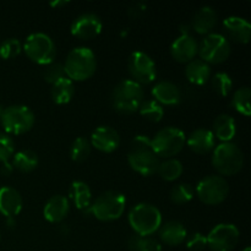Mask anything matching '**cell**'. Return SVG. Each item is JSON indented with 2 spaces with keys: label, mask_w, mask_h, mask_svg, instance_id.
Returning <instances> with one entry per match:
<instances>
[{
  "label": "cell",
  "mask_w": 251,
  "mask_h": 251,
  "mask_svg": "<svg viewBox=\"0 0 251 251\" xmlns=\"http://www.w3.org/2000/svg\"><path fill=\"white\" fill-rule=\"evenodd\" d=\"M145 98L142 86L132 80H124L115 86L112 102L117 112L122 114H132L137 112Z\"/></svg>",
  "instance_id": "cell-5"
},
{
  "label": "cell",
  "mask_w": 251,
  "mask_h": 251,
  "mask_svg": "<svg viewBox=\"0 0 251 251\" xmlns=\"http://www.w3.org/2000/svg\"><path fill=\"white\" fill-rule=\"evenodd\" d=\"M70 198L76 208L81 211H87L92 203V193L85 181L76 180L70 186Z\"/></svg>",
  "instance_id": "cell-26"
},
{
  "label": "cell",
  "mask_w": 251,
  "mask_h": 251,
  "mask_svg": "<svg viewBox=\"0 0 251 251\" xmlns=\"http://www.w3.org/2000/svg\"><path fill=\"white\" fill-rule=\"evenodd\" d=\"M243 251H251V249H250V247H247V248H245V249H244V250H243Z\"/></svg>",
  "instance_id": "cell-43"
},
{
  "label": "cell",
  "mask_w": 251,
  "mask_h": 251,
  "mask_svg": "<svg viewBox=\"0 0 251 251\" xmlns=\"http://www.w3.org/2000/svg\"><path fill=\"white\" fill-rule=\"evenodd\" d=\"M6 225L9 228H14L16 226V221H15V217H7L6 218Z\"/></svg>",
  "instance_id": "cell-41"
},
{
  "label": "cell",
  "mask_w": 251,
  "mask_h": 251,
  "mask_svg": "<svg viewBox=\"0 0 251 251\" xmlns=\"http://www.w3.org/2000/svg\"><path fill=\"white\" fill-rule=\"evenodd\" d=\"M34 114L28 107L22 104H14L1 110L0 123L6 134L22 135L33 127Z\"/></svg>",
  "instance_id": "cell-7"
},
{
  "label": "cell",
  "mask_w": 251,
  "mask_h": 251,
  "mask_svg": "<svg viewBox=\"0 0 251 251\" xmlns=\"http://www.w3.org/2000/svg\"><path fill=\"white\" fill-rule=\"evenodd\" d=\"M186 247L191 251H202L207 248V238L201 233H194L186 237Z\"/></svg>",
  "instance_id": "cell-39"
},
{
  "label": "cell",
  "mask_w": 251,
  "mask_h": 251,
  "mask_svg": "<svg viewBox=\"0 0 251 251\" xmlns=\"http://www.w3.org/2000/svg\"><path fill=\"white\" fill-rule=\"evenodd\" d=\"M91 146L104 153H112L119 147L120 136L117 130L103 125L98 126L91 135Z\"/></svg>",
  "instance_id": "cell-15"
},
{
  "label": "cell",
  "mask_w": 251,
  "mask_h": 251,
  "mask_svg": "<svg viewBox=\"0 0 251 251\" xmlns=\"http://www.w3.org/2000/svg\"><path fill=\"white\" fill-rule=\"evenodd\" d=\"M102 21L95 14H82L74 20L70 31L74 37L82 41H90L102 32Z\"/></svg>",
  "instance_id": "cell-14"
},
{
  "label": "cell",
  "mask_w": 251,
  "mask_h": 251,
  "mask_svg": "<svg viewBox=\"0 0 251 251\" xmlns=\"http://www.w3.org/2000/svg\"><path fill=\"white\" fill-rule=\"evenodd\" d=\"M183 164L180 161L176 158H168L161 162L157 169V173L159 174L162 179L167 181H174L180 178L183 174Z\"/></svg>",
  "instance_id": "cell-29"
},
{
  "label": "cell",
  "mask_w": 251,
  "mask_h": 251,
  "mask_svg": "<svg viewBox=\"0 0 251 251\" xmlns=\"http://www.w3.org/2000/svg\"><path fill=\"white\" fill-rule=\"evenodd\" d=\"M223 27L228 36L238 43L247 44L251 37V25L239 16H229L223 21Z\"/></svg>",
  "instance_id": "cell-21"
},
{
  "label": "cell",
  "mask_w": 251,
  "mask_h": 251,
  "mask_svg": "<svg viewBox=\"0 0 251 251\" xmlns=\"http://www.w3.org/2000/svg\"><path fill=\"white\" fill-rule=\"evenodd\" d=\"M211 131L213 136L217 137L222 142H232L237 134V124L230 115L220 114L213 122Z\"/></svg>",
  "instance_id": "cell-23"
},
{
  "label": "cell",
  "mask_w": 251,
  "mask_h": 251,
  "mask_svg": "<svg viewBox=\"0 0 251 251\" xmlns=\"http://www.w3.org/2000/svg\"><path fill=\"white\" fill-rule=\"evenodd\" d=\"M97 68L96 55L87 47H77L74 48L68 54L64 70L66 77L71 81H86L92 77Z\"/></svg>",
  "instance_id": "cell-2"
},
{
  "label": "cell",
  "mask_w": 251,
  "mask_h": 251,
  "mask_svg": "<svg viewBox=\"0 0 251 251\" xmlns=\"http://www.w3.org/2000/svg\"><path fill=\"white\" fill-rule=\"evenodd\" d=\"M68 4V1H54V2H50V6L53 7H60V6H65V5Z\"/></svg>",
  "instance_id": "cell-42"
},
{
  "label": "cell",
  "mask_w": 251,
  "mask_h": 251,
  "mask_svg": "<svg viewBox=\"0 0 251 251\" xmlns=\"http://www.w3.org/2000/svg\"><path fill=\"white\" fill-rule=\"evenodd\" d=\"M22 49L26 53L27 58L38 65H49L53 63L56 55V48L53 39L42 32L29 34L25 41Z\"/></svg>",
  "instance_id": "cell-9"
},
{
  "label": "cell",
  "mask_w": 251,
  "mask_h": 251,
  "mask_svg": "<svg viewBox=\"0 0 251 251\" xmlns=\"http://www.w3.org/2000/svg\"><path fill=\"white\" fill-rule=\"evenodd\" d=\"M0 240H1V235H0Z\"/></svg>",
  "instance_id": "cell-45"
},
{
  "label": "cell",
  "mask_w": 251,
  "mask_h": 251,
  "mask_svg": "<svg viewBox=\"0 0 251 251\" xmlns=\"http://www.w3.org/2000/svg\"><path fill=\"white\" fill-rule=\"evenodd\" d=\"M199 53L196 39L189 33H181L171 46V54L178 63H190Z\"/></svg>",
  "instance_id": "cell-16"
},
{
  "label": "cell",
  "mask_w": 251,
  "mask_h": 251,
  "mask_svg": "<svg viewBox=\"0 0 251 251\" xmlns=\"http://www.w3.org/2000/svg\"><path fill=\"white\" fill-rule=\"evenodd\" d=\"M125 206H126L125 195L119 191L109 190L100 194L95 202L91 203L86 213H91L102 222H112L122 217L125 211Z\"/></svg>",
  "instance_id": "cell-4"
},
{
  "label": "cell",
  "mask_w": 251,
  "mask_h": 251,
  "mask_svg": "<svg viewBox=\"0 0 251 251\" xmlns=\"http://www.w3.org/2000/svg\"><path fill=\"white\" fill-rule=\"evenodd\" d=\"M230 43L220 33H210L202 39L199 46V55L201 60L210 64L225 63L230 55Z\"/></svg>",
  "instance_id": "cell-11"
},
{
  "label": "cell",
  "mask_w": 251,
  "mask_h": 251,
  "mask_svg": "<svg viewBox=\"0 0 251 251\" xmlns=\"http://www.w3.org/2000/svg\"><path fill=\"white\" fill-rule=\"evenodd\" d=\"M196 195L205 205H220L229 195V185L223 176H207L199 181Z\"/></svg>",
  "instance_id": "cell-10"
},
{
  "label": "cell",
  "mask_w": 251,
  "mask_h": 251,
  "mask_svg": "<svg viewBox=\"0 0 251 251\" xmlns=\"http://www.w3.org/2000/svg\"><path fill=\"white\" fill-rule=\"evenodd\" d=\"M22 50V44L19 39L16 38H9L5 39L1 44H0V56L5 60L7 59H14L17 55H20Z\"/></svg>",
  "instance_id": "cell-36"
},
{
  "label": "cell",
  "mask_w": 251,
  "mask_h": 251,
  "mask_svg": "<svg viewBox=\"0 0 251 251\" xmlns=\"http://www.w3.org/2000/svg\"><path fill=\"white\" fill-rule=\"evenodd\" d=\"M186 136L183 130L174 126L159 130L153 139H151L152 149L158 158L168 159L179 154L185 145Z\"/></svg>",
  "instance_id": "cell-8"
},
{
  "label": "cell",
  "mask_w": 251,
  "mask_h": 251,
  "mask_svg": "<svg viewBox=\"0 0 251 251\" xmlns=\"http://www.w3.org/2000/svg\"><path fill=\"white\" fill-rule=\"evenodd\" d=\"M43 76L46 82H48L49 85H54V83L58 82L59 80L66 77L65 70H64V65L60 63H54L53 61L51 64L47 65Z\"/></svg>",
  "instance_id": "cell-37"
},
{
  "label": "cell",
  "mask_w": 251,
  "mask_h": 251,
  "mask_svg": "<svg viewBox=\"0 0 251 251\" xmlns=\"http://www.w3.org/2000/svg\"><path fill=\"white\" fill-rule=\"evenodd\" d=\"M14 140L5 132H0V162H9V159L14 156Z\"/></svg>",
  "instance_id": "cell-38"
},
{
  "label": "cell",
  "mask_w": 251,
  "mask_h": 251,
  "mask_svg": "<svg viewBox=\"0 0 251 251\" xmlns=\"http://www.w3.org/2000/svg\"><path fill=\"white\" fill-rule=\"evenodd\" d=\"M194 198V189L190 184H179L171 190V200L176 205H185Z\"/></svg>",
  "instance_id": "cell-34"
},
{
  "label": "cell",
  "mask_w": 251,
  "mask_h": 251,
  "mask_svg": "<svg viewBox=\"0 0 251 251\" xmlns=\"http://www.w3.org/2000/svg\"><path fill=\"white\" fill-rule=\"evenodd\" d=\"M212 164L221 176H235L242 171L244 154L234 142H222L213 150Z\"/></svg>",
  "instance_id": "cell-6"
},
{
  "label": "cell",
  "mask_w": 251,
  "mask_h": 251,
  "mask_svg": "<svg viewBox=\"0 0 251 251\" xmlns=\"http://www.w3.org/2000/svg\"><path fill=\"white\" fill-rule=\"evenodd\" d=\"M189 149L196 154H207L215 150V136L208 129H196L186 139Z\"/></svg>",
  "instance_id": "cell-17"
},
{
  "label": "cell",
  "mask_w": 251,
  "mask_h": 251,
  "mask_svg": "<svg viewBox=\"0 0 251 251\" xmlns=\"http://www.w3.org/2000/svg\"><path fill=\"white\" fill-rule=\"evenodd\" d=\"M127 69H129L132 81L139 83L140 86L150 85L157 77L156 64L152 60L151 56L144 51H134L129 56Z\"/></svg>",
  "instance_id": "cell-12"
},
{
  "label": "cell",
  "mask_w": 251,
  "mask_h": 251,
  "mask_svg": "<svg viewBox=\"0 0 251 251\" xmlns=\"http://www.w3.org/2000/svg\"><path fill=\"white\" fill-rule=\"evenodd\" d=\"M130 251H162L161 243L151 237L142 238L140 235H131L127 242Z\"/></svg>",
  "instance_id": "cell-32"
},
{
  "label": "cell",
  "mask_w": 251,
  "mask_h": 251,
  "mask_svg": "<svg viewBox=\"0 0 251 251\" xmlns=\"http://www.w3.org/2000/svg\"><path fill=\"white\" fill-rule=\"evenodd\" d=\"M11 164L22 173H29L38 167V156L31 150H22L12 156Z\"/></svg>",
  "instance_id": "cell-28"
},
{
  "label": "cell",
  "mask_w": 251,
  "mask_h": 251,
  "mask_svg": "<svg viewBox=\"0 0 251 251\" xmlns=\"http://www.w3.org/2000/svg\"><path fill=\"white\" fill-rule=\"evenodd\" d=\"M12 172H14V167H12V164L10 163V162H4V163H1V167H0V173H1L2 176H11Z\"/></svg>",
  "instance_id": "cell-40"
},
{
  "label": "cell",
  "mask_w": 251,
  "mask_h": 251,
  "mask_svg": "<svg viewBox=\"0 0 251 251\" xmlns=\"http://www.w3.org/2000/svg\"><path fill=\"white\" fill-rule=\"evenodd\" d=\"M217 24V14L210 6H203L195 12L193 17V28L199 34H210Z\"/></svg>",
  "instance_id": "cell-24"
},
{
  "label": "cell",
  "mask_w": 251,
  "mask_h": 251,
  "mask_svg": "<svg viewBox=\"0 0 251 251\" xmlns=\"http://www.w3.org/2000/svg\"><path fill=\"white\" fill-rule=\"evenodd\" d=\"M137 112L151 123L161 122L164 115L163 107L154 100H144Z\"/></svg>",
  "instance_id": "cell-30"
},
{
  "label": "cell",
  "mask_w": 251,
  "mask_h": 251,
  "mask_svg": "<svg viewBox=\"0 0 251 251\" xmlns=\"http://www.w3.org/2000/svg\"><path fill=\"white\" fill-rule=\"evenodd\" d=\"M22 196L11 186L0 188V213L5 217H15L22 210Z\"/></svg>",
  "instance_id": "cell-18"
},
{
  "label": "cell",
  "mask_w": 251,
  "mask_h": 251,
  "mask_svg": "<svg viewBox=\"0 0 251 251\" xmlns=\"http://www.w3.org/2000/svg\"><path fill=\"white\" fill-rule=\"evenodd\" d=\"M127 220L135 234L146 238L161 228L162 213L151 203H139L131 208Z\"/></svg>",
  "instance_id": "cell-3"
},
{
  "label": "cell",
  "mask_w": 251,
  "mask_h": 251,
  "mask_svg": "<svg viewBox=\"0 0 251 251\" xmlns=\"http://www.w3.org/2000/svg\"><path fill=\"white\" fill-rule=\"evenodd\" d=\"M251 91L249 87H242L237 90L233 95L232 105L238 113H240L244 117H250L251 105H250Z\"/></svg>",
  "instance_id": "cell-31"
},
{
  "label": "cell",
  "mask_w": 251,
  "mask_h": 251,
  "mask_svg": "<svg viewBox=\"0 0 251 251\" xmlns=\"http://www.w3.org/2000/svg\"><path fill=\"white\" fill-rule=\"evenodd\" d=\"M212 88L217 95L227 97L230 95L233 88V80L228 74L217 73L212 77Z\"/></svg>",
  "instance_id": "cell-35"
},
{
  "label": "cell",
  "mask_w": 251,
  "mask_h": 251,
  "mask_svg": "<svg viewBox=\"0 0 251 251\" xmlns=\"http://www.w3.org/2000/svg\"><path fill=\"white\" fill-rule=\"evenodd\" d=\"M185 76L193 85H205L211 78V66L201 59H194L186 65Z\"/></svg>",
  "instance_id": "cell-25"
},
{
  "label": "cell",
  "mask_w": 251,
  "mask_h": 251,
  "mask_svg": "<svg viewBox=\"0 0 251 251\" xmlns=\"http://www.w3.org/2000/svg\"><path fill=\"white\" fill-rule=\"evenodd\" d=\"M239 229L232 223H221L210 230L207 247L212 251H232L239 242Z\"/></svg>",
  "instance_id": "cell-13"
},
{
  "label": "cell",
  "mask_w": 251,
  "mask_h": 251,
  "mask_svg": "<svg viewBox=\"0 0 251 251\" xmlns=\"http://www.w3.org/2000/svg\"><path fill=\"white\" fill-rule=\"evenodd\" d=\"M127 162L136 173L144 176H150L157 173L161 163L158 156L152 149L151 139L145 135H139L131 141L127 153Z\"/></svg>",
  "instance_id": "cell-1"
},
{
  "label": "cell",
  "mask_w": 251,
  "mask_h": 251,
  "mask_svg": "<svg viewBox=\"0 0 251 251\" xmlns=\"http://www.w3.org/2000/svg\"><path fill=\"white\" fill-rule=\"evenodd\" d=\"M75 93V87H74V82L68 77H64L51 85V100L56 104H68L74 97Z\"/></svg>",
  "instance_id": "cell-27"
},
{
  "label": "cell",
  "mask_w": 251,
  "mask_h": 251,
  "mask_svg": "<svg viewBox=\"0 0 251 251\" xmlns=\"http://www.w3.org/2000/svg\"><path fill=\"white\" fill-rule=\"evenodd\" d=\"M154 100L161 105H178L181 102V92L176 83L171 81H161L153 86L151 91Z\"/></svg>",
  "instance_id": "cell-19"
},
{
  "label": "cell",
  "mask_w": 251,
  "mask_h": 251,
  "mask_svg": "<svg viewBox=\"0 0 251 251\" xmlns=\"http://www.w3.org/2000/svg\"><path fill=\"white\" fill-rule=\"evenodd\" d=\"M91 144L86 137H77L70 147V157L74 162H83L91 153Z\"/></svg>",
  "instance_id": "cell-33"
},
{
  "label": "cell",
  "mask_w": 251,
  "mask_h": 251,
  "mask_svg": "<svg viewBox=\"0 0 251 251\" xmlns=\"http://www.w3.org/2000/svg\"><path fill=\"white\" fill-rule=\"evenodd\" d=\"M1 110H2V109H1V107H0V114H1Z\"/></svg>",
  "instance_id": "cell-44"
},
{
  "label": "cell",
  "mask_w": 251,
  "mask_h": 251,
  "mask_svg": "<svg viewBox=\"0 0 251 251\" xmlns=\"http://www.w3.org/2000/svg\"><path fill=\"white\" fill-rule=\"evenodd\" d=\"M70 211L69 200L63 195H54L46 202L43 208V216L48 222L60 223L68 216Z\"/></svg>",
  "instance_id": "cell-20"
},
{
  "label": "cell",
  "mask_w": 251,
  "mask_h": 251,
  "mask_svg": "<svg viewBox=\"0 0 251 251\" xmlns=\"http://www.w3.org/2000/svg\"><path fill=\"white\" fill-rule=\"evenodd\" d=\"M159 238L162 242L169 247H178L183 244L188 237V230L185 226L179 221H169L161 226L158 229Z\"/></svg>",
  "instance_id": "cell-22"
}]
</instances>
